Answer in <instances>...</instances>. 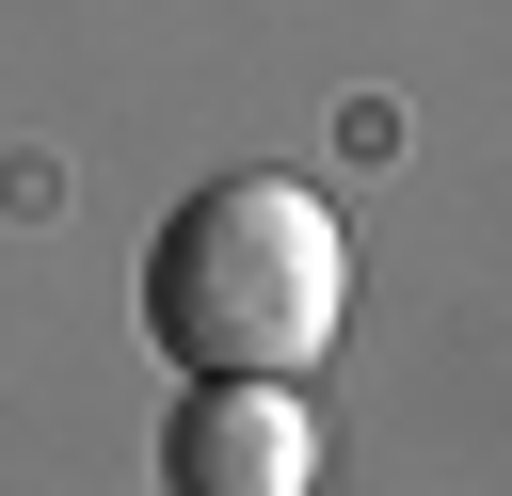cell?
<instances>
[{
  "label": "cell",
  "instance_id": "obj_2",
  "mask_svg": "<svg viewBox=\"0 0 512 496\" xmlns=\"http://www.w3.org/2000/svg\"><path fill=\"white\" fill-rule=\"evenodd\" d=\"M160 496H320V416H304V384H176V416H160Z\"/></svg>",
  "mask_w": 512,
  "mask_h": 496
},
{
  "label": "cell",
  "instance_id": "obj_1",
  "mask_svg": "<svg viewBox=\"0 0 512 496\" xmlns=\"http://www.w3.org/2000/svg\"><path fill=\"white\" fill-rule=\"evenodd\" d=\"M352 320V240L304 176H208L144 240V336L192 384H304Z\"/></svg>",
  "mask_w": 512,
  "mask_h": 496
}]
</instances>
